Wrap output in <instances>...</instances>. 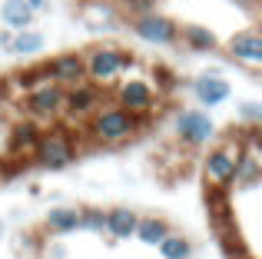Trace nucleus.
<instances>
[{"instance_id":"14","label":"nucleus","mask_w":262,"mask_h":259,"mask_svg":"<svg viewBox=\"0 0 262 259\" xmlns=\"http://www.w3.org/2000/svg\"><path fill=\"white\" fill-rule=\"evenodd\" d=\"M179 40H183L192 53H209V50H216V47H219L216 33H212L209 27H203V24H186L183 33H179Z\"/></svg>"},{"instance_id":"13","label":"nucleus","mask_w":262,"mask_h":259,"mask_svg":"<svg viewBox=\"0 0 262 259\" xmlns=\"http://www.w3.org/2000/svg\"><path fill=\"white\" fill-rule=\"evenodd\" d=\"M136 209H129V206H116V209H110L106 213V233H110V240H129L133 236V229H136Z\"/></svg>"},{"instance_id":"7","label":"nucleus","mask_w":262,"mask_h":259,"mask_svg":"<svg viewBox=\"0 0 262 259\" xmlns=\"http://www.w3.org/2000/svg\"><path fill=\"white\" fill-rule=\"evenodd\" d=\"M133 33L140 40H146V44H156V47H169V44H176V40H179L176 20L163 17V13H153V10L140 13V17L133 20Z\"/></svg>"},{"instance_id":"20","label":"nucleus","mask_w":262,"mask_h":259,"mask_svg":"<svg viewBox=\"0 0 262 259\" xmlns=\"http://www.w3.org/2000/svg\"><path fill=\"white\" fill-rule=\"evenodd\" d=\"M156 249H160L163 259H189L192 256V243L186 240V236H179V233H166L160 243H156Z\"/></svg>"},{"instance_id":"1","label":"nucleus","mask_w":262,"mask_h":259,"mask_svg":"<svg viewBox=\"0 0 262 259\" xmlns=\"http://www.w3.org/2000/svg\"><path fill=\"white\" fill-rule=\"evenodd\" d=\"M143 117H136V113L123 110L120 103L113 106H96L93 113H90V136H93L96 143H103V146H120V143L133 140L136 130H140Z\"/></svg>"},{"instance_id":"18","label":"nucleus","mask_w":262,"mask_h":259,"mask_svg":"<svg viewBox=\"0 0 262 259\" xmlns=\"http://www.w3.org/2000/svg\"><path fill=\"white\" fill-rule=\"evenodd\" d=\"M166 233H169V226L160 216H140V220H136V229H133V236L140 243H146V246H156Z\"/></svg>"},{"instance_id":"15","label":"nucleus","mask_w":262,"mask_h":259,"mask_svg":"<svg viewBox=\"0 0 262 259\" xmlns=\"http://www.w3.org/2000/svg\"><path fill=\"white\" fill-rule=\"evenodd\" d=\"M0 20L7 24V30H24L33 24V10L27 7V0H4L0 4Z\"/></svg>"},{"instance_id":"19","label":"nucleus","mask_w":262,"mask_h":259,"mask_svg":"<svg viewBox=\"0 0 262 259\" xmlns=\"http://www.w3.org/2000/svg\"><path fill=\"white\" fill-rule=\"evenodd\" d=\"M47 229H53V233H60V236L80 229V209H73V206L50 209V213H47Z\"/></svg>"},{"instance_id":"24","label":"nucleus","mask_w":262,"mask_h":259,"mask_svg":"<svg viewBox=\"0 0 262 259\" xmlns=\"http://www.w3.org/2000/svg\"><path fill=\"white\" fill-rule=\"evenodd\" d=\"M27 7H30L33 13H40V10H47V0H27Z\"/></svg>"},{"instance_id":"4","label":"nucleus","mask_w":262,"mask_h":259,"mask_svg":"<svg viewBox=\"0 0 262 259\" xmlns=\"http://www.w3.org/2000/svg\"><path fill=\"white\" fill-rule=\"evenodd\" d=\"M33 156H37V163L47 166V169H63L77 160V146H73L67 130H50V133H40Z\"/></svg>"},{"instance_id":"5","label":"nucleus","mask_w":262,"mask_h":259,"mask_svg":"<svg viewBox=\"0 0 262 259\" xmlns=\"http://www.w3.org/2000/svg\"><path fill=\"white\" fill-rule=\"evenodd\" d=\"M63 103H67V90L60 83H53V80H47V83L33 87V90L27 93V110H30V117L43 120V123L57 120L60 113H63Z\"/></svg>"},{"instance_id":"16","label":"nucleus","mask_w":262,"mask_h":259,"mask_svg":"<svg viewBox=\"0 0 262 259\" xmlns=\"http://www.w3.org/2000/svg\"><path fill=\"white\" fill-rule=\"evenodd\" d=\"M43 33L30 30V27H24V30H13L10 33V47H7V53H20V57H33V53L43 50Z\"/></svg>"},{"instance_id":"11","label":"nucleus","mask_w":262,"mask_h":259,"mask_svg":"<svg viewBox=\"0 0 262 259\" xmlns=\"http://www.w3.org/2000/svg\"><path fill=\"white\" fill-rule=\"evenodd\" d=\"M192 97L212 110V106L226 103V100L232 97V87H229V80L219 77V73H199V77L192 80Z\"/></svg>"},{"instance_id":"23","label":"nucleus","mask_w":262,"mask_h":259,"mask_svg":"<svg viewBox=\"0 0 262 259\" xmlns=\"http://www.w3.org/2000/svg\"><path fill=\"white\" fill-rule=\"evenodd\" d=\"M239 117L246 120V123H262V103H256V100H249V103H243L239 106Z\"/></svg>"},{"instance_id":"2","label":"nucleus","mask_w":262,"mask_h":259,"mask_svg":"<svg viewBox=\"0 0 262 259\" xmlns=\"http://www.w3.org/2000/svg\"><path fill=\"white\" fill-rule=\"evenodd\" d=\"M126 67H133V57L126 50H120V47H110V44L106 47H90L83 53V80L100 87V90H110V87L120 83Z\"/></svg>"},{"instance_id":"10","label":"nucleus","mask_w":262,"mask_h":259,"mask_svg":"<svg viewBox=\"0 0 262 259\" xmlns=\"http://www.w3.org/2000/svg\"><path fill=\"white\" fill-rule=\"evenodd\" d=\"M47 77L53 83H60L63 90L77 87L83 80V57L80 53H57V57L47 60Z\"/></svg>"},{"instance_id":"8","label":"nucleus","mask_w":262,"mask_h":259,"mask_svg":"<svg viewBox=\"0 0 262 259\" xmlns=\"http://www.w3.org/2000/svg\"><path fill=\"white\" fill-rule=\"evenodd\" d=\"M176 136L186 146H206L216 136V123L206 110H183L176 117Z\"/></svg>"},{"instance_id":"3","label":"nucleus","mask_w":262,"mask_h":259,"mask_svg":"<svg viewBox=\"0 0 262 259\" xmlns=\"http://www.w3.org/2000/svg\"><path fill=\"white\" fill-rule=\"evenodd\" d=\"M246 149L243 140H226L219 146H212L203 160V180L209 189H229L232 186V173H236V160Z\"/></svg>"},{"instance_id":"22","label":"nucleus","mask_w":262,"mask_h":259,"mask_svg":"<svg viewBox=\"0 0 262 259\" xmlns=\"http://www.w3.org/2000/svg\"><path fill=\"white\" fill-rule=\"evenodd\" d=\"M80 229H86V233H106V213L96 206L80 209Z\"/></svg>"},{"instance_id":"21","label":"nucleus","mask_w":262,"mask_h":259,"mask_svg":"<svg viewBox=\"0 0 262 259\" xmlns=\"http://www.w3.org/2000/svg\"><path fill=\"white\" fill-rule=\"evenodd\" d=\"M83 13H96V20H90V27H103V30H113L116 27V10L110 4H100V0H90V4L83 7Z\"/></svg>"},{"instance_id":"26","label":"nucleus","mask_w":262,"mask_h":259,"mask_svg":"<svg viewBox=\"0 0 262 259\" xmlns=\"http://www.w3.org/2000/svg\"><path fill=\"white\" fill-rule=\"evenodd\" d=\"M0 47H10V30H4V33H0Z\"/></svg>"},{"instance_id":"9","label":"nucleus","mask_w":262,"mask_h":259,"mask_svg":"<svg viewBox=\"0 0 262 259\" xmlns=\"http://www.w3.org/2000/svg\"><path fill=\"white\" fill-rule=\"evenodd\" d=\"M226 50H229L232 60H239V63L246 67H262V33L256 27H249V30H239L236 37H229V44H226Z\"/></svg>"},{"instance_id":"17","label":"nucleus","mask_w":262,"mask_h":259,"mask_svg":"<svg viewBox=\"0 0 262 259\" xmlns=\"http://www.w3.org/2000/svg\"><path fill=\"white\" fill-rule=\"evenodd\" d=\"M37 140H40V130L33 126V123L13 126V133H10V153H13V156H33Z\"/></svg>"},{"instance_id":"6","label":"nucleus","mask_w":262,"mask_h":259,"mask_svg":"<svg viewBox=\"0 0 262 259\" xmlns=\"http://www.w3.org/2000/svg\"><path fill=\"white\" fill-rule=\"evenodd\" d=\"M116 103L136 117H149L160 106V93L146 80H123V83H116Z\"/></svg>"},{"instance_id":"12","label":"nucleus","mask_w":262,"mask_h":259,"mask_svg":"<svg viewBox=\"0 0 262 259\" xmlns=\"http://www.w3.org/2000/svg\"><path fill=\"white\" fill-rule=\"evenodd\" d=\"M100 103H103V90H100V87H93V83H86V80H80L77 87L67 90L63 113H70L73 120H80V117H90Z\"/></svg>"},{"instance_id":"25","label":"nucleus","mask_w":262,"mask_h":259,"mask_svg":"<svg viewBox=\"0 0 262 259\" xmlns=\"http://www.w3.org/2000/svg\"><path fill=\"white\" fill-rule=\"evenodd\" d=\"M50 256H53V259H63V256H67V249H63V246H53V249H50Z\"/></svg>"}]
</instances>
